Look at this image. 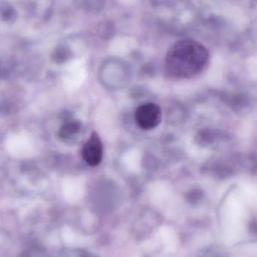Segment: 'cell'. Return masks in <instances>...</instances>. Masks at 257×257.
<instances>
[{
  "mask_svg": "<svg viewBox=\"0 0 257 257\" xmlns=\"http://www.w3.org/2000/svg\"><path fill=\"white\" fill-rule=\"evenodd\" d=\"M83 160L90 166H97L102 161L104 146L99 135L94 132L81 149Z\"/></svg>",
  "mask_w": 257,
  "mask_h": 257,
  "instance_id": "obj_3",
  "label": "cell"
},
{
  "mask_svg": "<svg viewBox=\"0 0 257 257\" xmlns=\"http://www.w3.org/2000/svg\"><path fill=\"white\" fill-rule=\"evenodd\" d=\"M99 33H101L103 36H111L114 33V27L109 22L104 23L99 28Z\"/></svg>",
  "mask_w": 257,
  "mask_h": 257,
  "instance_id": "obj_5",
  "label": "cell"
},
{
  "mask_svg": "<svg viewBox=\"0 0 257 257\" xmlns=\"http://www.w3.org/2000/svg\"><path fill=\"white\" fill-rule=\"evenodd\" d=\"M81 123L77 120L66 122L64 124L62 125L59 130V136L62 139H68L75 136L81 130Z\"/></svg>",
  "mask_w": 257,
  "mask_h": 257,
  "instance_id": "obj_4",
  "label": "cell"
},
{
  "mask_svg": "<svg viewBox=\"0 0 257 257\" xmlns=\"http://www.w3.org/2000/svg\"><path fill=\"white\" fill-rule=\"evenodd\" d=\"M3 16L6 18V21L12 20L16 17L15 11L11 7L6 8V10L3 11Z\"/></svg>",
  "mask_w": 257,
  "mask_h": 257,
  "instance_id": "obj_6",
  "label": "cell"
},
{
  "mask_svg": "<svg viewBox=\"0 0 257 257\" xmlns=\"http://www.w3.org/2000/svg\"><path fill=\"white\" fill-rule=\"evenodd\" d=\"M209 53L197 41L186 39L177 42L167 52L165 70L176 79H187L199 75L208 64Z\"/></svg>",
  "mask_w": 257,
  "mask_h": 257,
  "instance_id": "obj_1",
  "label": "cell"
},
{
  "mask_svg": "<svg viewBox=\"0 0 257 257\" xmlns=\"http://www.w3.org/2000/svg\"><path fill=\"white\" fill-rule=\"evenodd\" d=\"M135 120L137 126L142 130H153L161 123V108L156 104H143L136 110Z\"/></svg>",
  "mask_w": 257,
  "mask_h": 257,
  "instance_id": "obj_2",
  "label": "cell"
}]
</instances>
